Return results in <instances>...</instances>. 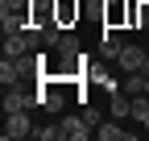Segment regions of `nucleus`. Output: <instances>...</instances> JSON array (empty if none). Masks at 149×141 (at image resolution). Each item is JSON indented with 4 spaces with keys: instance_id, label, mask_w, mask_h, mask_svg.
I'll return each mask as SVG.
<instances>
[{
    "instance_id": "1",
    "label": "nucleus",
    "mask_w": 149,
    "mask_h": 141,
    "mask_svg": "<svg viewBox=\"0 0 149 141\" xmlns=\"http://www.w3.org/2000/svg\"><path fill=\"white\" fill-rule=\"evenodd\" d=\"M37 104H42V91H29V87H21V83L4 87V112H29V108H37Z\"/></svg>"
},
{
    "instance_id": "2",
    "label": "nucleus",
    "mask_w": 149,
    "mask_h": 141,
    "mask_svg": "<svg viewBox=\"0 0 149 141\" xmlns=\"http://www.w3.org/2000/svg\"><path fill=\"white\" fill-rule=\"evenodd\" d=\"M133 25V0H104V29H120V25Z\"/></svg>"
},
{
    "instance_id": "3",
    "label": "nucleus",
    "mask_w": 149,
    "mask_h": 141,
    "mask_svg": "<svg viewBox=\"0 0 149 141\" xmlns=\"http://www.w3.org/2000/svg\"><path fill=\"white\" fill-rule=\"evenodd\" d=\"M33 50H37V42H33V29L4 33V54H13V58H25V54H33Z\"/></svg>"
},
{
    "instance_id": "4",
    "label": "nucleus",
    "mask_w": 149,
    "mask_h": 141,
    "mask_svg": "<svg viewBox=\"0 0 149 141\" xmlns=\"http://www.w3.org/2000/svg\"><path fill=\"white\" fill-rule=\"evenodd\" d=\"M4 141H21V137H33V125H29V112H4Z\"/></svg>"
},
{
    "instance_id": "5",
    "label": "nucleus",
    "mask_w": 149,
    "mask_h": 141,
    "mask_svg": "<svg viewBox=\"0 0 149 141\" xmlns=\"http://www.w3.org/2000/svg\"><path fill=\"white\" fill-rule=\"evenodd\" d=\"M0 25H4V33L33 29V8H0Z\"/></svg>"
},
{
    "instance_id": "6",
    "label": "nucleus",
    "mask_w": 149,
    "mask_h": 141,
    "mask_svg": "<svg viewBox=\"0 0 149 141\" xmlns=\"http://www.w3.org/2000/svg\"><path fill=\"white\" fill-rule=\"evenodd\" d=\"M58 38H62V25H58V21H37V25H33V42H37V50L58 46Z\"/></svg>"
},
{
    "instance_id": "7",
    "label": "nucleus",
    "mask_w": 149,
    "mask_h": 141,
    "mask_svg": "<svg viewBox=\"0 0 149 141\" xmlns=\"http://www.w3.org/2000/svg\"><path fill=\"white\" fill-rule=\"evenodd\" d=\"M79 17H83V0H54V21H58L62 29L74 25Z\"/></svg>"
},
{
    "instance_id": "8",
    "label": "nucleus",
    "mask_w": 149,
    "mask_h": 141,
    "mask_svg": "<svg viewBox=\"0 0 149 141\" xmlns=\"http://www.w3.org/2000/svg\"><path fill=\"white\" fill-rule=\"evenodd\" d=\"M91 133H95V129L83 120V112H79V116H62V137H66V141H83V137H91Z\"/></svg>"
},
{
    "instance_id": "9",
    "label": "nucleus",
    "mask_w": 149,
    "mask_h": 141,
    "mask_svg": "<svg viewBox=\"0 0 149 141\" xmlns=\"http://www.w3.org/2000/svg\"><path fill=\"white\" fill-rule=\"evenodd\" d=\"M120 50H124V42L116 38V29H104V38H100V58H104V62H116Z\"/></svg>"
},
{
    "instance_id": "10",
    "label": "nucleus",
    "mask_w": 149,
    "mask_h": 141,
    "mask_svg": "<svg viewBox=\"0 0 149 141\" xmlns=\"http://www.w3.org/2000/svg\"><path fill=\"white\" fill-rule=\"evenodd\" d=\"M145 58H149V54H145L141 46H128V42H124V50H120V58H116V62H120L124 70H141V66H145Z\"/></svg>"
},
{
    "instance_id": "11",
    "label": "nucleus",
    "mask_w": 149,
    "mask_h": 141,
    "mask_svg": "<svg viewBox=\"0 0 149 141\" xmlns=\"http://www.w3.org/2000/svg\"><path fill=\"white\" fill-rule=\"evenodd\" d=\"M95 137H100V141H133V133H128V129H120V120H116V116H112V120H104V125L95 129Z\"/></svg>"
},
{
    "instance_id": "12",
    "label": "nucleus",
    "mask_w": 149,
    "mask_h": 141,
    "mask_svg": "<svg viewBox=\"0 0 149 141\" xmlns=\"http://www.w3.org/2000/svg\"><path fill=\"white\" fill-rule=\"evenodd\" d=\"M108 108H112V116H116V120H124V116H133V96H128L124 87H120V91H112V100H108Z\"/></svg>"
},
{
    "instance_id": "13",
    "label": "nucleus",
    "mask_w": 149,
    "mask_h": 141,
    "mask_svg": "<svg viewBox=\"0 0 149 141\" xmlns=\"http://www.w3.org/2000/svg\"><path fill=\"white\" fill-rule=\"evenodd\" d=\"M54 50H58V58H62V62H79V58H83V54H79V38H74V33H62Z\"/></svg>"
},
{
    "instance_id": "14",
    "label": "nucleus",
    "mask_w": 149,
    "mask_h": 141,
    "mask_svg": "<svg viewBox=\"0 0 149 141\" xmlns=\"http://www.w3.org/2000/svg\"><path fill=\"white\" fill-rule=\"evenodd\" d=\"M33 141H66V137H62V120H58V125H42V129H33Z\"/></svg>"
},
{
    "instance_id": "15",
    "label": "nucleus",
    "mask_w": 149,
    "mask_h": 141,
    "mask_svg": "<svg viewBox=\"0 0 149 141\" xmlns=\"http://www.w3.org/2000/svg\"><path fill=\"white\" fill-rule=\"evenodd\" d=\"M133 116H137V120H145V116H149V91L133 96Z\"/></svg>"
},
{
    "instance_id": "16",
    "label": "nucleus",
    "mask_w": 149,
    "mask_h": 141,
    "mask_svg": "<svg viewBox=\"0 0 149 141\" xmlns=\"http://www.w3.org/2000/svg\"><path fill=\"white\" fill-rule=\"evenodd\" d=\"M79 112H83V120H87L91 129H100V125H104V116H100V108H91V104H83Z\"/></svg>"
},
{
    "instance_id": "17",
    "label": "nucleus",
    "mask_w": 149,
    "mask_h": 141,
    "mask_svg": "<svg viewBox=\"0 0 149 141\" xmlns=\"http://www.w3.org/2000/svg\"><path fill=\"white\" fill-rule=\"evenodd\" d=\"M0 8H33V0H0Z\"/></svg>"
},
{
    "instance_id": "18",
    "label": "nucleus",
    "mask_w": 149,
    "mask_h": 141,
    "mask_svg": "<svg viewBox=\"0 0 149 141\" xmlns=\"http://www.w3.org/2000/svg\"><path fill=\"white\" fill-rule=\"evenodd\" d=\"M141 129H145V133H149V116H145V120H141Z\"/></svg>"
},
{
    "instance_id": "19",
    "label": "nucleus",
    "mask_w": 149,
    "mask_h": 141,
    "mask_svg": "<svg viewBox=\"0 0 149 141\" xmlns=\"http://www.w3.org/2000/svg\"><path fill=\"white\" fill-rule=\"evenodd\" d=\"M141 70H149V58H145V66H141Z\"/></svg>"
}]
</instances>
